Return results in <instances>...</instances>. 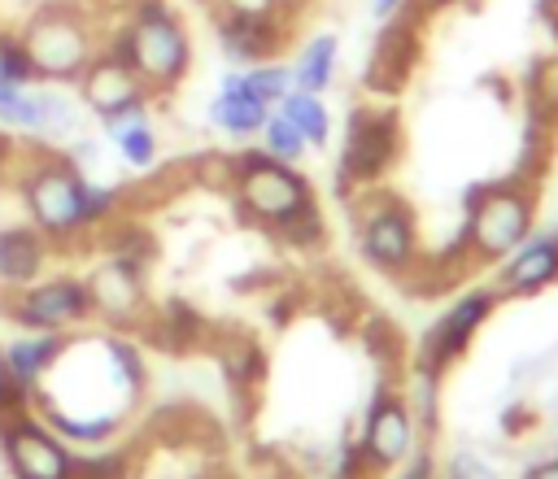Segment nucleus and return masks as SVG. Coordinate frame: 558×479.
<instances>
[{
    "mask_svg": "<svg viewBox=\"0 0 558 479\" xmlns=\"http://www.w3.org/2000/svg\"><path fill=\"white\" fill-rule=\"evenodd\" d=\"M13 183L26 205V222L48 244H74L122 209V187L83 174L61 148H44V144L39 152L17 157Z\"/></svg>",
    "mask_w": 558,
    "mask_h": 479,
    "instance_id": "f257e3e1",
    "label": "nucleus"
},
{
    "mask_svg": "<svg viewBox=\"0 0 558 479\" xmlns=\"http://www.w3.org/2000/svg\"><path fill=\"white\" fill-rule=\"evenodd\" d=\"M231 196L253 226H266L288 244L310 248L323 240V209L314 183L296 165L275 161L262 148H244L231 157Z\"/></svg>",
    "mask_w": 558,
    "mask_h": 479,
    "instance_id": "f03ea898",
    "label": "nucleus"
},
{
    "mask_svg": "<svg viewBox=\"0 0 558 479\" xmlns=\"http://www.w3.org/2000/svg\"><path fill=\"white\" fill-rule=\"evenodd\" d=\"M536 231V187L532 179H497L466 196V218L458 226L453 253L471 266L506 261Z\"/></svg>",
    "mask_w": 558,
    "mask_h": 479,
    "instance_id": "7ed1b4c3",
    "label": "nucleus"
},
{
    "mask_svg": "<svg viewBox=\"0 0 558 479\" xmlns=\"http://www.w3.org/2000/svg\"><path fill=\"white\" fill-rule=\"evenodd\" d=\"M105 44L140 74L153 96L174 91L192 70V35L166 0H135Z\"/></svg>",
    "mask_w": 558,
    "mask_h": 479,
    "instance_id": "20e7f679",
    "label": "nucleus"
},
{
    "mask_svg": "<svg viewBox=\"0 0 558 479\" xmlns=\"http://www.w3.org/2000/svg\"><path fill=\"white\" fill-rule=\"evenodd\" d=\"M17 44H22L26 61H31L35 83H52V87L78 83V74L105 48V39L96 35L92 13L70 4V0L35 4L17 26Z\"/></svg>",
    "mask_w": 558,
    "mask_h": 479,
    "instance_id": "39448f33",
    "label": "nucleus"
},
{
    "mask_svg": "<svg viewBox=\"0 0 558 479\" xmlns=\"http://www.w3.org/2000/svg\"><path fill=\"white\" fill-rule=\"evenodd\" d=\"M353 235H357L362 261L379 274H410L423 261L418 218L388 187H375V183L362 187V196L353 200Z\"/></svg>",
    "mask_w": 558,
    "mask_h": 479,
    "instance_id": "423d86ee",
    "label": "nucleus"
},
{
    "mask_svg": "<svg viewBox=\"0 0 558 479\" xmlns=\"http://www.w3.org/2000/svg\"><path fill=\"white\" fill-rule=\"evenodd\" d=\"M353 449H357L366 475H388L423 449V427L405 401V388H379L371 396V405L362 409V422L353 431Z\"/></svg>",
    "mask_w": 558,
    "mask_h": 479,
    "instance_id": "0eeeda50",
    "label": "nucleus"
},
{
    "mask_svg": "<svg viewBox=\"0 0 558 479\" xmlns=\"http://www.w3.org/2000/svg\"><path fill=\"white\" fill-rule=\"evenodd\" d=\"M0 457L13 479H78V453L31 405L0 418Z\"/></svg>",
    "mask_w": 558,
    "mask_h": 479,
    "instance_id": "6e6552de",
    "label": "nucleus"
},
{
    "mask_svg": "<svg viewBox=\"0 0 558 479\" xmlns=\"http://www.w3.org/2000/svg\"><path fill=\"white\" fill-rule=\"evenodd\" d=\"M501 305L497 287L493 283H475V287H462L445 314L423 331V344H418V357H414V370H427V374H445L458 357H466V348L475 344V335L484 331V322L493 318V309Z\"/></svg>",
    "mask_w": 558,
    "mask_h": 479,
    "instance_id": "1a4fd4ad",
    "label": "nucleus"
},
{
    "mask_svg": "<svg viewBox=\"0 0 558 479\" xmlns=\"http://www.w3.org/2000/svg\"><path fill=\"white\" fill-rule=\"evenodd\" d=\"M4 314L26 331H61V335H74L96 318L92 287L78 274H44L31 287L9 292Z\"/></svg>",
    "mask_w": 558,
    "mask_h": 479,
    "instance_id": "9d476101",
    "label": "nucleus"
},
{
    "mask_svg": "<svg viewBox=\"0 0 558 479\" xmlns=\"http://www.w3.org/2000/svg\"><path fill=\"white\" fill-rule=\"evenodd\" d=\"M397 161V118L384 109H357L349 131H344V148H340V179L344 187H371L379 183V174Z\"/></svg>",
    "mask_w": 558,
    "mask_h": 479,
    "instance_id": "9b49d317",
    "label": "nucleus"
},
{
    "mask_svg": "<svg viewBox=\"0 0 558 479\" xmlns=\"http://www.w3.org/2000/svg\"><path fill=\"white\" fill-rule=\"evenodd\" d=\"M78 91V100H83V109L100 122V118H109V113H122V109H131V105H148L153 100V91L140 83V74L105 44L96 57H92V65L78 74V83H74Z\"/></svg>",
    "mask_w": 558,
    "mask_h": 479,
    "instance_id": "f8f14e48",
    "label": "nucleus"
},
{
    "mask_svg": "<svg viewBox=\"0 0 558 479\" xmlns=\"http://www.w3.org/2000/svg\"><path fill=\"white\" fill-rule=\"evenodd\" d=\"M87 287H92V309L100 322L109 327H131L140 322L148 296H144V261L126 257V253H109L92 274H87Z\"/></svg>",
    "mask_w": 558,
    "mask_h": 479,
    "instance_id": "ddd939ff",
    "label": "nucleus"
},
{
    "mask_svg": "<svg viewBox=\"0 0 558 479\" xmlns=\"http://www.w3.org/2000/svg\"><path fill=\"white\" fill-rule=\"evenodd\" d=\"M558 283V226H536L506 261L493 266L497 296H536Z\"/></svg>",
    "mask_w": 558,
    "mask_h": 479,
    "instance_id": "4468645a",
    "label": "nucleus"
},
{
    "mask_svg": "<svg viewBox=\"0 0 558 479\" xmlns=\"http://www.w3.org/2000/svg\"><path fill=\"white\" fill-rule=\"evenodd\" d=\"M214 39L218 52L231 65H257V61H275L288 44V22L279 17H244V13H214Z\"/></svg>",
    "mask_w": 558,
    "mask_h": 479,
    "instance_id": "2eb2a0df",
    "label": "nucleus"
},
{
    "mask_svg": "<svg viewBox=\"0 0 558 479\" xmlns=\"http://www.w3.org/2000/svg\"><path fill=\"white\" fill-rule=\"evenodd\" d=\"M266 113H270V109L248 91L240 65H231V70L218 78V91H214V100H209V109H205L209 126H214L222 139H231V144H248V139H257Z\"/></svg>",
    "mask_w": 558,
    "mask_h": 479,
    "instance_id": "dca6fc26",
    "label": "nucleus"
},
{
    "mask_svg": "<svg viewBox=\"0 0 558 479\" xmlns=\"http://www.w3.org/2000/svg\"><path fill=\"white\" fill-rule=\"evenodd\" d=\"M100 139L113 144V152L122 157L126 170H135V174L153 170L157 157H161V139H157V126H153V100L100 118Z\"/></svg>",
    "mask_w": 558,
    "mask_h": 479,
    "instance_id": "f3484780",
    "label": "nucleus"
},
{
    "mask_svg": "<svg viewBox=\"0 0 558 479\" xmlns=\"http://www.w3.org/2000/svg\"><path fill=\"white\" fill-rule=\"evenodd\" d=\"M65 340L70 335H61V331H26V327H17V335L9 344H0L4 361H9V374H13V388L22 392L26 405H31L35 388L48 379V370L57 366V357L65 353Z\"/></svg>",
    "mask_w": 558,
    "mask_h": 479,
    "instance_id": "a211bd4d",
    "label": "nucleus"
},
{
    "mask_svg": "<svg viewBox=\"0 0 558 479\" xmlns=\"http://www.w3.org/2000/svg\"><path fill=\"white\" fill-rule=\"evenodd\" d=\"M48 253H52V244L31 222L0 226V287L22 292L35 279H44L48 274Z\"/></svg>",
    "mask_w": 558,
    "mask_h": 479,
    "instance_id": "6ab92c4d",
    "label": "nucleus"
},
{
    "mask_svg": "<svg viewBox=\"0 0 558 479\" xmlns=\"http://www.w3.org/2000/svg\"><path fill=\"white\" fill-rule=\"evenodd\" d=\"M78 135H87V109L74 91L39 83V122H35V144L44 148H70Z\"/></svg>",
    "mask_w": 558,
    "mask_h": 479,
    "instance_id": "aec40b11",
    "label": "nucleus"
},
{
    "mask_svg": "<svg viewBox=\"0 0 558 479\" xmlns=\"http://www.w3.org/2000/svg\"><path fill=\"white\" fill-rule=\"evenodd\" d=\"M288 74H292V87L327 96L331 83H336V74H340V39H336L331 30H318V35H310V39H301V44L292 48Z\"/></svg>",
    "mask_w": 558,
    "mask_h": 479,
    "instance_id": "412c9836",
    "label": "nucleus"
},
{
    "mask_svg": "<svg viewBox=\"0 0 558 479\" xmlns=\"http://www.w3.org/2000/svg\"><path fill=\"white\" fill-rule=\"evenodd\" d=\"M275 109H279V113H283V118L305 135V144H310V148H327L336 118H331V109H327V100H323L318 91H301V87H292Z\"/></svg>",
    "mask_w": 558,
    "mask_h": 479,
    "instance_id": "4be33fe9",
    "label": "nucleus"
},
{
    "mask_svg": "<svg viewBox=\"0 0 558 479\" xmlns=\"http://www.w3.org/2000/svg\"><path fill=\"white\" fill-rule=\"evenodd\" d=\"M39 122V83H17L4 78L0 83V131L31 139Z\"/></svg>",
    "mask_w": 558,
    "mask_h": 479,
    "instance_id": "5701e85b",
    "label": "nucleus"
},
{
    "mask_svg": "<svg viewBox=\"0 0 558 479\" xmlns=\"http://www.w3.org/2000/svg\"><path fill=\"white\" fill-rule=\"evenodd\" d=\"M257 139H262V152L266 157H275V161H288V165H301L305 157H310V144H305V135L279 113V109H270L266 113V122H262V131H257Z\"/></svg>",
    "mask_w": 558,
    "mask_h": 479,
    "instance_id": "b1692460",
    "label": "nucleus"
},
{
    "mask_svg": "<svg viewBox=\"0 0 558 479\" xmlns=\"http://www.w3.org/2000/svg\"><path fill=\"white\" fill-rule=\"evenodd\" d=\"M244 83H248V91L266 105V109H275L288 91H292V74H288V61H257V65H244Z\"/></svg>",
    "mask_w": 558,
    "mask_h": 479,
    "instance_id": "393cba45",
    "label": "nucleus"
},
{
    "mask_svg": "<svg viewBox=\"0 0 558 479\" xmlns=\"http://www.w3.org/2000/svg\"><path fill=\"white\" fill-rule=\"evenodd\" d=\"M436 479H501V475L480 449H453L445 457V466L436 470Z\"/></svg>",
    "mask_w": 558,
    "mask_h": 479,
    "instance_id": "a878e982",
    "label": "nucleus"
},
{
    "mask_svg": "<svg viewBox=\"0 0 558 479\" xmlns=\"http://www.w3.org/2000/svg\"><path fill=\"white\" fill-rule=\"evenodd\" d=\"M4 78H17V83H35L31 74V61L17 44V30H0V83Z\"/></svg>",
    "mask_w": 558,
    "mask_h": 479,
    "instance_id": "bb28decb",
    "label": "nucleus"
},
{
    "mask_svg": "<svg viewBox=\"0 0 558 479\" xmlns=\"http://www.w3.org/2000/svg\"><path fill=\"white\" fill-rule=\"evenodd\" d=\"M214 13H244V17H279L288 22V4L292 0H209Z\"/></svg>",
    "mask_w": 558,
    "mask_h": 479,
    "instance_id": "cd10ccee",
    "label": "nucleus"
},
{
    "mask_svg": "<svg viewBox=\"0 0 558 479\" xmlns=\"http://www.w3.org/2000/svg\"><path fill=\"white\" fill-rule=\"evenodd\" d=\"M532 96L545 105V113H558V57H545V61L536 65Z\"/></svg>",
    "mask_w": 558,
    "mask_h": 479,
    "instance_id": "c85d7f7f",
    "label": "nucleus"
},
{
    "mask_svg": "<svg viewBox=\"0 0 558 479\" xmlns=\"http://www.w3.org/2000/svg\"><path fill=\"white\" fill-rule=\"evenodd\" d=\"M397 479H436V457H432V449H418L414 457H405V462L397 466Z\"/></svg>",
    "mask_w": 558,
    "mask_h": 479,
    "instance_id": "c756f323",
    "label": "nucleus"
},
{
    "mask_svg": "<svg viewBox=\"0 0 558 479\" xmlns=\"http://www.w3.org/2000/svg\"><path fill=\"white\" fill-rule=\"evenodd\" d=\"M26 401H22V392L13 388V374H9V361H4V348H0V418L4 414H13V409H22Z\"/></svg>",
    "mask_w": 558,
    "mask_h": 479,
    "instance_id": "7c9ffc66",
    "label": "nucleus"
},
{
    "mask_svg": "<svg viewBox=\"0 0 558 479\" xmlns=\"http://www.w3.org/2000/svg\"><path fill=\"white\" fill-rule=\"evenodd\" d=\"M13 165H17V157H13V139H9V131H0V187L13 183Z\"/></svg>",
    "mask_w": 558,
    "mask_h": 479,
    "instance_id": "2f4dec72",
    "label": "nucleus"
},
{
    "mask_svg": "<svg viewBox=\"0 0 558 479\" xmlns=\"http://www.w3.org/2000/svg\"><path fill=\"white\" fill-rule=\"evenodd\" d=\"M519 479H558V453H549V457H536Z\"/></svg>",
    "mask_w": 558,
    "mask_h": 479,
    "instance_id": "473e14b6",
    "label": "nucleus"
},
{
    "mask_svg": "<svg viewBox=\"0 0 558 479\" xmlns=\"http://www.w3.org/2000/svg\"><path fill=\"white\" fill-rule=\"evenodd\" d=\"M366 4H371V13H375L379 22H392V17H397V13H401L410 0H366Z\"/></svg>",
    "mask_w": 558,
    "mask_h": 479,
    "instance_id": "72a5a7b5",
    "label": "nucleus"
},
{
    "mask_svg": "<svg viewBox=\"0 0 558 479\" xmlns=\"http://www.w3.org/2000/svg\"><path fill=\"white\" fill-rule=\"evenodd\" d=\"M536 9H541V22L549 26V35H554V44H558V0H541Z\"/></svg>",
    "mask_w": 558,
    "mask_h": 479,
    "instance_id": "f704fd0d",
    "label": "nucleus"
},
{
    "mask_svg": "<svg viewBox=\"0 0 558 479\" xmlns=\"http://www.w3.org/2000/svg\"><path fill=\"white\" fill-rule=\"evenodd\" d=\"M427 4H445V0H427Z\"/></svg>",
    "mask_w": 558,
    "mask_h": 479,
    "instance_id": "c9c22d12",
    "label": "nucleus"
}]
</instances>
